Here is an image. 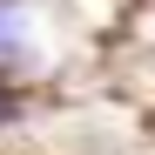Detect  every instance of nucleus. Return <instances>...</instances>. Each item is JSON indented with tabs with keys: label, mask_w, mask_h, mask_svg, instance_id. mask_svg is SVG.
Masks as SVG:
<instances>
[{
	"label": "nucleus",
	"mask_w": 155,
	"mask_h": 155,
	"mask_svg": "<svg viewBox=\"0 0 155 155\" xmlns=\"http://www.w3.org/2000/svg\"><path fill=\"white\" fill-rule=\"evenodd\" d=\"M27 61V14L20 7H0V68Z\"/></svg>",
	"instance_id": "nucleus-1"
},
{
	"label": "nucleus",
	"mask_w": 155,
	"mask_h": 155,
	"mask_svg": "<svg viewBox=\"0 0 155 155\" xmlns=\"http://www.w3.org/2000/svg\"><path fill=\"white\" fill-rule=\"evenodd\" d=\"M7 115H14V101H7V94H0V121H7Z\"/></svg>",
	"instance_id": "nucleus-2"
}]
</instances>
